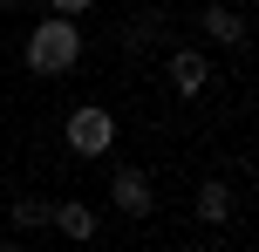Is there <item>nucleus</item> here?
Instances as JSON below:
<instances>
[{
  "mask_svg": "<svg viewBox=\"0 0 259 252\" xmlns=\"http://www.w3.org/2000/svg\"><path fill=\"white\" fill-rule=\"evenodd\" d=\"M62 239H96V212L89 205H55V218H48Z\"/></svg>",
  "mask_w": 259,
  "mask_h": 252,
  "instance_id": "nucleus-5",
  "label": "nucleus"
},
{
  "mask_svg": "<svg viewBox=\"0 0 259 252\" xmlns=\"http://www.w3.org/2000/svg\"><path fill=\"white\" fill-rule=\"evenodd\" d=\"M198 218H205V225H219V218H232V191H225L219 177H211V184L198 191Z\"/></svg>",
  "mask_w": 259,
  "mask_h": 252,
  "instance_id": "nucleus-7",
  "label": "nucleus"
},
{
  "mask_svg": "<svg viewBox=\"0 0 259 252\" xmlns=\"http://www.w3.org/2000/svg\"><path fill=\"white\" fill-rule=\"evenodd\" d=\"M109 205H116L123 218H150L157 212V191H150V177H143L137 164H123V171L109 177Z\"/></svg>",
  "mask_w": 259,
  "mask_h": 252,
  "instance_id": "nucleus-3",
  "label": "nucleus"
},
{
  "mask_svg": "<svg viewBox=\"0 0 259 252\" xmlns=\"http://www.w3.org/2000/svg\"><path fill=\"white\" fill-rule=\"evenodd\" d=\"M82 7H96V0H48V14H82Z\"/></svg>",
  "mask_w": 259,
  "mask_h": 252,
  "instance_id": "nucleus-9",
  "label": "nucleus"
},
{
  "mask_svg": "<svg viewBox=\"0 0 259 252\" xmlns=\"http://www.w3.org/2000/svg\"><path fill=\"white\" fill-rule=\"evenodd\" d=\"M75 62H82V27H75V14H48V21L27 34V68H34V75H68Z\"/></svg>",
  "mask_w": 259,
  "mask_h": 252,
  "instance_id": "nucleus-1",
  "label": "nucleus"
},
{
  "mask_svg": "<svg viewBox=\"0 0 259 252\" xmlns=\"http://www.w3.org/2000/svg\"><path fill=\"white\" fill-rule=\"evenodd\" d=\"M205 34L219 41V48H239V41H246V21H239L232 7H205Z\"/></svg>",
  "mask_w": 259,
  "mask_h": 252,
  "instance_id": "nucleus-6",
  "label": "nucleus"
},
{
  "mask_svg": "<svg viewBox=\"0 0 259 252\" xmlns=\"http://www.w3.org/2000/svg\"><path fill=\"white\" fill-rule=\"evenodd\" d=\"M205 75H211V62H205L198 48H178V55H170V89H178V95H198Z\"/></svg>",
  "mask_w": 259,
  "mask_h": 252,
  "instance_id": "nucleus-4",
  "label": "nucleus"
},
{
  "mask_svg": "<svg viewBox=\"0 0 259 252\" xmlns=\"http://www.w3.org/2000/svg\"><path fill=\"white\" fill-rule=\"evenodd\" d=\"M68 150H75V157H109V150H116V116H109L103 103H82L75 116H68Z\"/></svg>",
  "mask_w": 259,
  "mask_h": 252,
  "instance_id": "nucleus-2",
  "label": "nucleus"
},
{
  "mask_svg": "<svg viewBox=\"0 0 259 252\" xmlns=\"http://www.w3.org/2000/svg\"><path fill=\"white\" fill-rule=\"evenodd\" d=\"M48 218H55V205H48V198H21V205H14V225H27V232L48 225Z\"/></svg>",
  "mask_w": 259,
  "mask_h": 252,
  "instance_id": "nucleus-8",
  "label": "nucleus"
}]
</instances>
